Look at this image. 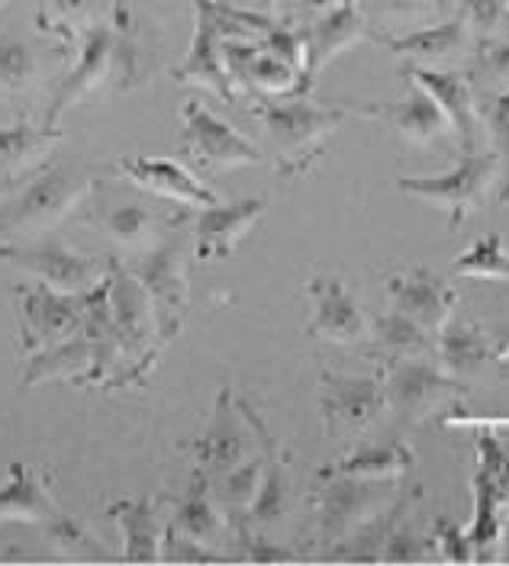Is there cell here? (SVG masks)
<instances>
[{
    "mask_svg": "<svg viewBox=\"0 0 509 566\" xmlns=\"http://www.w3.org/2000/svg\"><path fill=\"white\" fill-rule=\"evenodd\" d=\"M387 412L384 374L377 377H349L323 374L320 387V416L326 434H362Z\"/></svg>",
    "mask_w": 509,
    "mask_h": 566,
    "instance_id": "11",
    "label": "cell"
},
{
    "mask_svg": "<svg viewBox=\"0 0 509 566\" xmlns=\"http://www.w3.org/2000/svg\"><path fill=\"white\" fill-rule=\"evenodd\" d=\"M7 3H10V0H0V7H7Z\"/></svg>",
    "mask_w": 509,
    "mask_h": 566,
    "instance_id": "46",
    "label": "cell"
},
{
    "mask_svg": "<svg viewBox=\"0 0 509 566\" xmlns=\"http://www.w3.org/2000/svg\"><path fill=\"white\" fill-rule=\"evenodd\" d=\"M387 13H403V17H419L436 7V0H381Z\"/></svg>",
    "mask_w": 509,
    "mask_h": 566,
    "instance_id": "41",
    "label": "cell"
},
{
    "mask_svg": "<svg viewBox=\"0 0 509 566\" xmlns=\"http://www.w3.org/2000/svg\"><path fill=\"white\" fill-rule=\"evenodd\" d=\"M416 463V451L403 441L364 444L335 463H326L316 476H345V480H401Z\"/></svg>",
    "mask_w": 509,
    "mask_h": 566,
    "instance_id": "28",
    "label": "cell"
},
{
    "mask_svg": "<svg viewBox=\"0 0 509 566\" xmlns=\"http://www.w3.org/2000/svg\"><path fill=\"white\" fill-rule=\"evenodd\" d=\"M94 370V345L87 335H74L69 342L45 348V352L27 357L23 370V387H39L45 380H72V384H87Z\"/></svg>",
    "mask_w": 509,
    "mask_h": 566,
    "instance_id": "29",
    "label": "cell"
},
{
    "mask_svg": "<svg viewBox=\"0 0 509 566\" xmlns=\"http://www.w3.org/2000/svg\"><path fill=\"white\" fill-rule=\"evenodd\" d=\"M367 116L381 119V106L374 104H316L310 97H284V101H261L258 119L268 136L274 171L284 180H300L316 158L323 155L326 142L345 119Z\"/></svg>",
    "mask_w": 509,
    "mask_h": 566,
    "instance_id": "1",
    "label": "cell"
},
{
    "mask_svg": "<svg viewBox=\"0 0 509 566\" xmlns=\"http://www.w3.org/2000/svg\"><path fill=\"white\" fill-rule=\"evenodd\" d=\"M97 187V175L87 165H55L39 171L17 197L0 203V239L10 242H33L62 226L74 210L91 197Z\"/></svg>",
    "mask_w": 509,
    "mask_h": 566,
    "instance_id": "2",
    "label": "cell"
},
{
    "mask_svg": "<svg viewBox=\"0 0 509 566\" xmlns=\"http://www.w3.org/2000/svg\"><path fill=\"white\" fill-rule=\"evenodd\" d=\"M107 515L120 528L123 541V560L129 564H158L165 534H168V499L165 495H133L116 499L107 505Z\"/></svg>",
    "mask_w": 509,
    "mask_h": 566,
    "instance_id": "17",
    "label": "cell"
},
{
    "mask_svg": "<svg viewBox=\"0 0 509 566\" xmlns=\"http://www.w3.org/2000/svg\"><path fill=\"white\" fill-rule=\"evenodd\" d=\"M433 544H436L438 557L445 560H474L471 541H468V531H461L455 522L448 518H438L436 528H433Z\"/></svg>",
    "mask_w": 509,
    "mask_h": 566,
    "instance_id": "39",
    "label": "cell"
},
{
    "mask_svg": "<svg viewBox=\"0 0 509 566\" xmlns=\"http://www.w3.org/2000/svg\"><path fill=\"white\" fill-rule=\"evenodd\" d=\"M168 531L184 534V537H194V541L210 544V547H219L226 537H232V525L222 515V509L214 499V490H210V480L200 470L194 473V480L184 490L181 499L172 505Z\"/></svg>",
    "mask_w": 509,
    "mask_h": 566,
    "instance_id": "24",
    "label": "cell"
},
{
    "mask_svg": "<svg viewBox=\"0 0 509 566\" xmlns=\"http://www.w3.org/2000/svg\"><path fill=\"white\" fill-rule=\"evenodd\" d=\"M487 126V148L497 155V200L507 207L509 203V87H503L494 104L484 113Z\"/></svg>",
    "mask_w": 509,
    "mask_h": 566,
    "instance_id": "32",
    "label": "cell"
},
{
    "mask_svg": "<svg viewBox=\"0 0 509 566\" xmlns=\"http://www.w3.org/2000/svg\"><path fill=\"white\" fill-rule=\"evenodd\" d=\"M381 45H387L397 59H403L413 69H442L468 59L477 45V35L465 27L461 17L445 20L436 27H423V30H409L403 35H377Z\"/></svg>",
    "mask_w": 509,
    "mask_h": 566,
    "instance_id": "18",
    "label": "cell"
},
{
    "mask_svg": "<svg viewBox=\"0 0 509 566\" xmlns=\"http://www.w3.org/2000/svg\"><path fill=\"white\" fill-rule=\"evenodd\" d=\"M303 30V42H307V65H303V87L300 97H307L320 74L352 45H359L362 39H367V20H364L359 0H339L329 13H323L320 20H313Z\"/></svg>",
    "mask_w": 509,
    "mask_h": 566,
    "instance_id": "14",
    "label": "cell"
},
{
    "mask_svg": "<svg viewBox=\"0 0 509 566\" xmlns=\"http://www.w3.org/2000/svg\"><path fill=\"white\" fill-rule=\"evenodd\" d=\"M162 560L165 564H207V560H229V551H219V547L168 531L165 547H162Z\"/></svg>",
    "mask_w": 509,
    "mask_h": 566,
    "instance_id": "38",
    "label": "cell"
},
{
    "mask_svg": "<svg viewBox=\"0 0 509 566\" xmlns=\"http://www.w3.org/2000/svg\"><path fill=\"white\" fill-rule=\"evenodd\" d=\"M17 313L20 345L27 357L81 335V296L59 293L45 283L33 281L17 286Z\"/></svg>",
    "mask_w": 509,
    "mask_h": 566,
    "instance_id": "10",
    "label": "cell"
},
{
    "mask_svg": "<svg viewBox=\"0 0 509 566\" xmlns=\"http://www.w3.org/2000/svg\"><path fill=\"white\" fill-rule=\"evenodd\" d=\"M178 148L181 155H190L197 165L214 168V171L249 168L261 161V148L200 101L184 104Z\"/></svg>",
    "mask_w": 509,
    "mask_h": 566,
    "instance_id": "9",
    "label": "cell"
},
{
    "mask_svg": "<svg viewBox=\"0 0 509 566\" xmlns=\"http://www.w3.org/2000/svg\"><path fill=\"white\" fill-rule=\"evenodd\" d=\"M293 3V13L300 17V20H320L323 13H329L339 0H291Z\"/></svg>",
    "mask_w": 509,
    "mask_h": 566,
    "instance_id": "42",
    "label": "cell"
},
{
    "mask_svg": "<svg viewBox=\"0 0 509 566\" xmlns=\"http://www.w3.org/2000/svg\"><path fill=\"white\" fill-rule=\"evenodd\" d=\"M107 239L116 248H123L126 254L139 258L152 248H158L165 242V229H172L168 219H162L155 210H148L143 203H123L104 212L101 219Z\"/></svg>",
    "mask_w": 509,
    "mask_h": 566,
    "instance_id": "30",
    "label": "cell"
},
{
    "mask_svg": "<svg viewBox=\"0 0 509 566\" xmlns=\"http://www.w3.org/2000/svg\"><path fill=\"white\" fill-rule=\"evenodd\" d=\"M249 422L232 396V389L222 387L217 392V406H214V419L207 424V431L200 438H194L190 451H194V463L207 480H217L226 470L239 467L246 458H252L254 448L249 441Z\"/></svg>",
    "mask_w": 509,
    "mask_h": 566,
    "instance_id": "12",
    "label": "cell"
},
{
    "mask_svg": "<svg viewBox=\"0 0 509 566\" xmlns=\"http://www.w3.org/2000/svg\"><path fill=\"white\" fill-rule=\"evenodd\" d=\"M436 360L442 370H448L458 380L477 377L487 364L509 360V342L494 338L477 322H445L438 328Z\"/></svg>",
    "mask_w": 509,
    "mask_h": 566,
    "instance_id": "22",
    "label": "cell"
},
{
    "mask_svg": "<svg viewBox=\"0 0 509 566\" xmlns=\"http://www.w3.org/2000/svg\"><path fill=\"white\" fill-rule=\"evenodd\" d=\"M113 35L116 33H113L110 23H97L94 30L84 33L77 65L69 71V77L52 94V104L45 109V123L42 126H55L72 106L81 104L91 91H97L104 81H110V69H113Z\"/></svg>",
    "mask_w": 509,
    "mask_h": 566,
    "instance_id": "21",
    "label": "cell"
},
{
    "mask_svg": "<svg viewBox=\"0 0 509 566\" xmlns=\"http://www.w3.org/2000/svg\"><path fill=\"white\" fill-rule=\"evenodd\" d=\"M471 77H477L484 87H509V39H477L471 52Z\"/></svg>",
    "mask_w": 509,
    "mask_h": 566,
    "instance_id": "34",
    "label": "cell"
},
{
    "mask_svg": "<svg viewBox=\"0 0 509 566\" xmlns=\"http://www.w3.org/2000/svg\"><path fill=\"white\" fill-rule=\"evenodd\" d=\"M268 203L261 197L236 200V203H214L207 210H197L190 239H194V258L200 261H222L229 258L239 242L264 219Z\"/></svg>",
    "mask_w": 509,
    "mask_h": 566,
    "instance_id": "19",
    "label": "cell"
},
{
    "mask_svg": "<svg viewBox=\"0 0 509 566\" xmlns=\"http://www.w3.org/2000/svg\"><path fill=\"white\" fill-rule=\"evenodd\" d=\"M403 512H406V509H403ZM403 512L397 515V522L391 525L387 537H384L381 564H409V560H426V557H433L429 547H426L429 541L403 518Z\"/></svg>",
    "mask_w": 509,
    "mask_h": 566,
    "instance_id": "37",
    "label": "cell"
},
{
    "mask_svg": "<svg viewBox=\"0 0 509 566\" xmlns=\"http://www.w3.org/2000/svg\"><path fill=\"white\" fill-rule=\"evenodd\" d=\"M39 20L74 42V35L84 39L87 30L101 23V13H97V0H42Z\"/></svg>",
    "mask_w": 509,
    "mask_h": 566,
    "instance_id": "33",
    "label": "cell"
},
{
    "mask_svg": "<svg viewBox=\"0 0 509 566\" xmlns=\"http://www.w3.org/2000/svg\"><path fill=\"white\" fill-rule=\"evenodd\" d=\"M37 77V55L20 39H0V87L20 94Z\"/></svg>",
    "mask_w": 509,
    "mask_h": 566,
    "instance_id": "35",
    "label": "cell"
},
{
    "mask_svg": "<svg viewBox=\"0 0 509 566\" xmlns=\"http://www.w3.org/2000/svg\"><path fill=\"white\" fill-rule=\"evenodd\" d=\"M59 142L62 133L55 126H33L27 119L0 126V180H17L42 168Z\"/></svg>",
    "mask_w": 509,
    "mask_h": 566,
    "instance_id": "26",
    "label": "cell"
},
{
    "mask_svg": "<svg viewBox=\"0 0 509 566\" xmlns=\"http://www.w3.org/2000/svg\"><path fill=\"white\" fill-rule=\"evenodd\" d=\"M113 171L123 180H129L133 187L146 190L158 200H168L181 210H207V207L219 203V197L210 187H204L181 161H172V158L129 155V158H116Z\"/></svg>",
    "mask_w": 509,
    "mask_h": 566,
    "instance_id": "15",
    "label": "cell"
},
{
    "mask_svg": "<svg viewBox=\"0 0 509 566\" xmlns=\"http://www.w3.org/2000/svg\"><path fill=\"white\" fill-rule=\"evenodd\" d=\"M110 310H113V335L126 354V370L113 384L116 387H136L146 380V374L158 360V322L148 300L146 286L129 274L126 264L110 258Z\"/></svg>",
    "mask_w": 509,
    "mask_h": 566,
    "instance_id": "3",
    "label": "cell"
},
{
    "mask_svg": "<svg viewBox=\"0 0 509 566\" xmlns=\"http://www.w3.org/2000/svg\"><path fill=\"white\" fill-rule=\"evenodd\" d=\"M391 306L436 335L458 306V290L429 268H406L387 277Z\"/></svg>",
    "mask_w": 509,
    "mask_h": 566,
    "instance_id": "20",
    "label": "cell"
},
{
    "mask_svg": "<svg viewBox=\"0 0 509 566\" xmlns=\"http://www.w3.org/2000/svg\"><path fill=\"white\" fill-rule=\"evenodd\" d=\"M116 7H126V0H116Z\"/></svg>",
    "mask_w": 509,
    "mask_h": 566,
    "instance_id": "45",
    "label": "cell"
},
{
    "mask_svg": "<svg viewBox=\"0 0 509 566\" xmlns=\"http://www.w3.org/2000/svg\"><path fill=\"white\" fill-rule=\"evenodd\" d=\"M310 293V322L307 338L332 342V345H364L371 318L364 316L359 296L342 277H313L307 283Z\"/></svg>",
    "mask_w": 509,
    "mask_h": 566,
    "instance_id": "13",
    "label": "cell"
},
{
    "mask_svg": "<svg viewBox=\"0 0 509 566\" xmlns=\"http://www.w3.org/2000/svg\"><path fill=\"white\" fill-rule=\"evenodd\" d=\"M13 187H17L13 180H0V203H3V200H7V197L13 193Z\"/></svg>",
    "mask_w": 509,
    "mask_h": 566,
    "instance_id": "43",
    "label": "cell"
},
{
    "mask_svg": "<svg viewBox=\"0 0 509 566\" xmlns=\"http://www.w3.org/2000/svg\"><path fill=\"white\" fill-rule=\"evenodd\" d=\"M507 3H509V0H507Z\"/></svg>",
    "mask_w": 509,
    "mask_h": 566,
    "instance_id": "47",
    "label": "cell"
},
{
    "mask_svg": "<svg viewBox=\"0 0 509 566\" xmlns=\"http://www.w3.org/2000/svg\"><path fill=\"white\" fill-rule=\"evenodd\" d=\"M194 254V239L178 235L165 239L158 248L139 254L129 268L136 281L146 286L155 322H158V348L165 352L187 325L190 316V281H187V261Z\"/></svg>",
    "mask_w": 509,
    "mask_h": 566,
    "instance_id": "4",
    "label": "cell"
},
{
    "mask_svg": "<svg viewBox=\"0 0 509 566\" xmlns=\"http://www.w3.org/2000/svg\"><path fill=\"white\" fill-rule=\"evenodd\" d=\"M65 512L49 490V476L30 463H10V476L0 486V522H23L49 531Z\"/></svg>",
    "mask_w": 509,
    "mask_h": 566,
    "instance_id": "23",
    "label": "cell"
},
{
    "mask_svg": "<svg viewBox=\"0 0 509 566\" xmlns=\"http://www.w3.org/2000/svg\"><path fill=\"white\" fill-rule=\"evenodd\" d=\"M497 155L490 148L465 151L461 161L442 175L426 177H397L406 197H416L429 207H436L448 216V229H461L474 212L487 203V197L497 190Z\"/></svg>",
    "mask_w": 509,
    "mask_h": 566,
    "instance_id": "5",
    "label": "cell"
},
{
    "mask_svg": "<svg viewBox=\"0 0 509 566\" xmlns=\"http://www.w3.org/2000/svg\"><path fill=\"white\" fill-rule=\"evenodd\" d=\"M507 525H509V493H507Z\"/></svg>",
    "mask_w": 509,
    "mask_h": 566,
    "instance_id": "44",
    "label": "cell"
},
{
    "mask_svg": "<svg viewBox=\"0 0 509 566\" xmlns=\"http://www.w3.org/2000/svg\"><path fill=\"white\" fill-rule=\"evenodd\" d=\"M381 119H384L403 142L419 145V148H423V145H433V142L442 139L445 133H451L445 113L438 109L436 101H433L416 81H409L406 94H403L397 104L381 106Z\"/></svg>",
    "mask_w": 509,
    "mask_h": 566,
    "instance_id": "27",
    "label": "cell"
},
{
    "mask_svg": "<svg viewBox=\"0 0 509 566\" xmlns=\"http://www.w3.org/2000/svg\"><path fill=\"white\" fill-rule=\"evenodd\" d=\"M433 357H409V360H391L384 364V392H387V409L397 412L401 422H426L436 412L458 406L468 387L465 380L451 377L438 364H429Z\"/></svg>",
    "mask_w": 509,
    "mask_h": 566,
    "instance_id": "7",
    "label": "cell"
},
{
    "mask_svg": "<svg viewBox=\"0 0 509 566\" xmlns=\"http://www.w3.org/2000/svg\"><path fill=\"white\" fill-rule=\"evenodd\" d=\"M458 17L477 39L503 35L509 23L507 0H458Z\"/></svg>",
    "mask_w": 509,
    "mask_h": 566,
    "instance_id": "36",
    "label": "cell"
},
{
    "mask_svg": "<svg viewBox=\"0 0 509 566\" xmlns=\"http://www.w3.org/2000/svg\"><path fill=\"white\" fill-rule=\"evenodd\" d=\"M451 277H468V281H500L509 283V248L503 235L490 232L477 239L468 251H461L451 261Z\"/></svg>",
    "mask_w": 509,
    "mask_h": 566,
    "instance_id": "31",
    "label": "cell"
},
{
    "mask_svg": "<svg viewBox=\"0 0 509 566\" xmlns=\"http://www.w3.org/2000/svg\"><path fill=\"white\" fill-rule=\"evenodd\" d=\"M226 10L232 13H242L249 20H261V23H274L278 10H281V0H217Z\"/></svg>",
    "mask_w": 509,
    "mask_h": 566,
    "instance_id": "40",
    "label": "cell"
},
{
    "mask_svg": "<svg viewBox=\"0 0 509 566\" xmlns=\"http://www.w3.org/2000/svg\"><path fill=\"white\" fill-rule=\"evenodd\" d=\"M403 71L433 97L438 109L445 113L448 119V129L455 133L461 155L465 151H480L487 148V126H484V116L477 109L474 101L471 84L468 77L455 74V71L442 69H413V65H403Z\"/></svg>",
    "mask_w": 509,
    "mask_h": 566,
    "instance_id": "16",
    "label": "cell"
},
{
    "mask_svg": "<svg viewBox=\"0 0 509 566\" xmlns=\"http://www.w3.org/2000/svg\"><path fill=\"white\" fill-rule=\"evenodd\" d=\"M403 495L397 493V480H345V476H326L320 480L313 505H316V525L320 537L329 544H339L352 537L364 525L377 522L391 509L401 505Z\"/></svg>",
    "mask_w": 509,
    "mask_h": 566,
    "instance_id": "6",
    "label": "cell"
},
{
    "mask_svg": "<svg viewBox=\"0 0 509 566\" xmlns=\"http://www.w3.org/2000/svg\"><path fill=\"white\" fill-rule=\"evenodd\" d=\"M364 345H367L371 357H377L384 364L409 360V357H436V335L397 310L371 318Z\"/></svg>",
    "mask_w": 509,
    "mask_h": 566,
    "instance_id": "25",
    "label": "cell"
},
{
    "mask_svg": "<svg viewBox=\"0 0 509 566\" xmlns=\"http://www.w3.org/2000/svg\"><path fill=\"white\" fill-rule=\"evenodd\" d=\"M0 261L13 264L30 281L45 283V286H52L59 293H72V296L91 293L94 286L107 281L110 274V261L81 254L65 242H52V239L0 245Z\"/></svg>",
    "mask_w": 509,
    "mask_h": 566,
    "instance_id": "8",
    "label": "cell"
}]
</instances>
